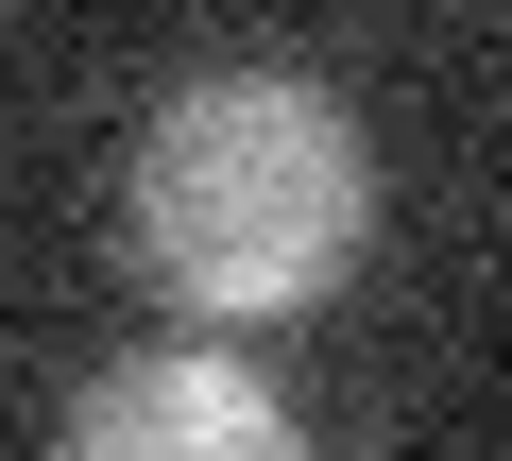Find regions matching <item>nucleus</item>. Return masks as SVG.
<instances>
[{"instance_id": "2", "label": "nucleus", "mask_w": 512, "mask_h": 461, "mask_svg": "<svg viewBox=\"0 0 512 461\" xmlns=\"http://www.w3.org/2000/svg\"><path fill=\"white\" fill-rule=\"evenodd\" d=\"M291 444H308L291 393L239 342H154V359L69 393V461H291Z\"/></svg>"}, {"instance_id": "1", "label": "nucleus", "mask_w": 512, "mask_h": 461, "mask_svg": "<svg viewBox=\"0 0 512 461\" xmlns=\"http://www.w3.org/2000/svg\"><path fill=\"white\" fill-rule=\"evenodd\" d=\"M376 154L308 69H205L120 154V240L188 325H291L359 274Z\"/></svg>"}]
</instances>
